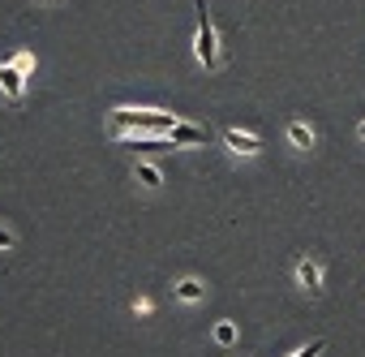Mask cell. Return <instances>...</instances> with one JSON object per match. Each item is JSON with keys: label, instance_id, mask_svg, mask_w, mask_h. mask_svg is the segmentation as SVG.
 Masks as SVG:
<instances>
[{"label": "cell", "instance_id": "12", "mask_svg": "<svg viewBox=\"0 0 365 357\" xmlns=\"http://www.w3.org/2000/svg\"><path fill=\"white\" fill-rule=\"evenodd\" d=\"M14 65H18L22 74H31V69H35V52H18V56H14Z\"/></svg>", "mask_w": 365, "mask_h": 357}, {"label": "cell", "instance_id": "2", "mask_svg": "<svg viewBox=\"0 0 365 357\" xmlns=\"http://www.w3.org/2000/svg\"><path fill=\"white\" fill-rule=\"evenodd\" d=\"M198 39H194V52H198V61L207 65V69H215L220 65V39H215V26H211V14H207V0H198Z\"/></svg>", "mask_w": 365, "mask_h": 357}, {"label": "cell", "instance_id": "14", "mask_svg": "<svg viewBox=\"0 0 365 357\" xmlns=\"http://www.w3.org/2000/svg\"><path fill=\"white\" fill-rule=\"evenodd\" d=\"M356 134H361V138H365V121H361V125H356Z\"/></svg>", "mask_w": 365, "mask_h": 357}, {"label": "cell", "instance_id": "9", "mask_svg": "<svg viewBox=\"0 0 365 357\" xmlns=\"http://www.w3.org/2000/svg\"><path fill=\"white\" fill-rule=\"evenodd\" d=\"M138 181H142L146 190H155V186H159V168H150V164H138Z\"/></svg>", "mask_w": 365, "mask_h": 357}, {"label": "cell", "instance_id": "13", "mask_svg": "<svg viewBox=\"0 0 365 357\" xmlns=\"http://www.w3.org/2000/svg\"><path fill=\"white\" fill-rule=\"evenodd\" d=\"M0 250H14V233L9 228H0Z\"/></svg>", "mask_w": 365, "mask_h": 357}, {"label": "cell", "instance_id": "3", "mask_svg": "<svg viewBox=\"0 0 365 357\" xmlns=\"http://www.w3.org/2000/svg\"><path fill=\"white\" fill-rule=\"evenodd\" d=\"M207 138H211V134H207L202 125H190V121H176V125H172V134H168V142H172V146H202Z\"/></svg>", "mask_w": 365, "mask_h": 357}, {"label": "cell", "instance_id": "1", "mask_svg": "<svg viewBox=\"0 0 365 357\" xmlns=\"http://www.w3.org/2000/svg\"><path fill=\"white\" fill-rule=\"evenodd\" d=\"M112 121H116V129H125V134H172V125H176V116H163V112H133V108H116Z\"/></svg>", "mask_w": 365, "mask_h": 357}, {"label": "cell", "instance_id": "7", "mask_svg": "<svg viewBox=\"0 0 365 357\" xmlns=\"http://www.w3.org/2000/svg\"><path fill=\"white\" fill-rule=\"evenodd\" d=\"M288 142L301 146V151H314V129L301 125V121H292V125H288Z\"/></svg>", "mask_w": 365, "mask_h": 357}, {"label": "cell", "instance_id": "10", "mask_svg": "<svg viewBox=\"0 0 365 357\" xmlns=\"http://www.w3.org/2000/svg\"><path fill=\"white\" fill-rule=\"evenodd\" d=\"M215 340H220V344H232V340H237V327H232V323H220V327H215Z\"/></svg>", "mask_w": 365, "mask_h": 357}, {"label": "cell", "instance_id": "4", "mask_svg": "<svg viewBox=\"0 0 365 357\" xmlns=\"http://www.w3.org/2000/svg\"><path fill=\"white\" fill-rule=\"evenodd\" d=\"M0 91H5L9 99H22V91H26V74H22L14 61L0 65Z\"/></svg>", "mask_w": 365, "mask_h": 357}, {"label": "cell", "instance_id": "6", "mask_svg": "<svg viewBox=\"0 0 365 357\" xmlns=\"http://www.w3.org/2000/svg\"><path fill=\"white\" fill-rule=\"evenodd\" d=\"M297 280H301V284H305L309 293H318V288H322V271H318V263L301 258V263H297Z\"/></svg>", "mask_w": 365, "mask_h": 357}, {"label": "cell", "instance_id": "11", "mask_svg": "<svg viewBox=\"0 0 365 357\" xmlns=\"http://www.w3.org/2000/svg\"><path fill=\"white\" fill-rule=\"evenodd\" d=\"M322 348H327V340H309V344H305V348H297L292 357H318Z\"/></svg>", "mask_w": 365, "mask_h": 357}, {"label": "cell", "instance_id": "5", "mask_svg": "<svg viewBox=\"0 0 365 357\" xmlns=\"http://www.w3.org/2000/svg\"><path fill=\"white\" fill-rule=\"evenodd\" d=\"M224 142H228V151H237V155H258V151H262V142H258L254 134H245V129H224Z\"/></svg>", "mask_w": 365, "mask_h": 357}, {"label": "cell", "instance_id": "8", "mask_svg": "<svg viewBox=\"0 0 365 357\" xmlns=\"http://www.w3.org/2000/svg\"><path fill=\"white\" fill-rule=\"evenodd\" d=\"M176 297H180V301H198V297H202V284H198V280H180V284H176Z\"/></svg>", "mask_w": 365, "mask_h": 357}]
</instances>
